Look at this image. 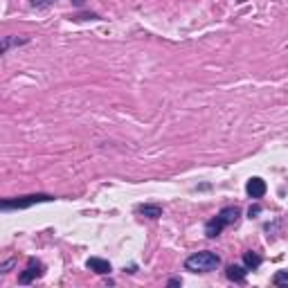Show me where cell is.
<instances>
[{"instance_id": "1", "label": "cell", "mask_w": 288, "mask_h": 288, "mask_svg": "<svg viewBox=\"0 0 288 288\" xmlns=\"http://www.w3.org/2000/svg\"><path fill=\"white\" fill-rule=\"evenodd\" d=\"M221 266V257L212 250H203V252H194L191 257H187L185 268L191 272H212Z\"/></svg>"}, {"instance_id": "2", "label": "cell", "mask_w": 288, "mask_h": 288, "mask_svg": "<svg viewBox=\"0 0 288 288\" xmlns=\"http://www.w3.org/2000/svg\"><path fill=\"white\" fill-rule=\"evenodd\" d=\"M54 201V196L50 194H29V196H20V198H7L3 201V212H9V209H27L32 205H39V203H50Z\"/></svg>"}, {"instance_id": "3", "label": "cell", "mask_w": 288, "mask_h": 288, "mask_svg": "<svg viewBox=\"0 0 288 288\" xmlns=\"http://www.w3.org/2000/svg\"><path fill=\"white\" fill-rule=\"evenodd\" d=\"M43 275V264H41L39 259H29L27 268L18 275V284H32L36 277Z\"/></svg>"}, {"instance_id": "4", "label": "cell", "mask_w": 288, "mask_h": 288, "mask_svg": "<svg viewBox=\"0 0 288 288\" xmlns=\"http://www.w3.org/2000/svg\"><path fill=\"white\" fill-rule=\"evenodd\" d=\"M266 182L261 180V178H250L248 180V185H245V191H248V196L250 198H261L266 194Z\"/></svg>"}, {"instance_id": "5", "label": "cell", "mask_w": 288, "mask_h": 288, "mask_svg": "<svg viewBox=\"0 0 288 288\" xmlns=\"http://www.w3.org/2000/svg\"><path fill=\"white\" fill-rule=\"evenodd\" d=\"M216 221L223 225V228H228V225L237 223L239 221V209L237 207H223L221 212L216 214Z\"/></svg>"}, {"instance_id": "6", "label": "cell", "mask_w": 288, "mask_h": 288, "mask_svg": "<svg viewBox=\"0 0 288 288\" xmlns=\"http://www.w3.org/2000/svg\"><path fill=\"white\" fill-rule=\"evenodd\" d=\"M86 266H88V270L97 272V275H108V272L113 270L111 264H108L106 259H99V257H90V259L86 261Z\"/></svg>"}, {"instance_id": "7", "label": "cell", "mask_w": 288, "mask_h": 288, "mask_svg": "<svg viewBox=\"0 0 288 288\" xmlns=\"http://www.w3.org/2000/svg\"><path fill=\"white\" fill-rule=\"evenodd\" d=\"M225 275H228L230 281L243 284V281H245V275H248V268H243V266H239V264H230L228 270H225Z\"/></svg>"}, {"instance_id": "8", "label": "cell", "mask_w": 288, "mask_h": 288, "mask_svg": "<svg viewBox=\"0 0 288 288\" xmlns=\"http://www.w3.org/2000/svg\"><path fill=\"white\" fill-rule=\"evenodd\" d=\"M243 264H245V268H248V270H257L261 266V257L250 250V252L243 254Z\"/></svg>"}, {"instance_id": "9", "label": "cell", "mask_w": 288, "mask_h": 288, "mask_svg": "<svg viewBox=\"0 0 288 288\" xmlns=\"http://www.w3.org/2000/svg\"><path fill=\"white\" fill-rule=\"evenodd\" d=\"M138 212L144 214V216H149V218H160L162 216V207L160 205H140Z\"/></svg>"}, {"instance_id": "10", "label": "cell", "mask_w": 288, "mask_h": 288, "mask_svg": "<svg viewBox=\"0 0 288 288\" xmlns=\"http://www.w3.org/2000/svg\"><path fill=\"white\" fill-rule=\"evenodd\" d=\"M272 284L279 288H288V270H279L272 275Z\"/></svg>"}, {"instance_id": "11", "label": "cell", "mask_w": 288, "mask_h": 288, "mask_svg": "<svg viewBox=\"0 0 288 288\" xmlns=\"http://www.w3.org/2000/svg\"><path fill=\"white\" fill-rule=\"evenodd\" d=\"M23 43H27V39H9V36H5L3 39V52L7 54L12 45H23Z\"/></svg>"}, {"instance_id": "12", "label": "cell", "mask_w": 288, "mask_h": 288, "mask_svg": "<svg viewBox=\"0 0 288 288\" xmlns=\"http://www.w3.org/2000/svg\"><path fill=\"white\" fill-rule=\"evenodd\" d=\"M52 3H56V0H32V7H36V9H43V7H50Z\"/></svg>"}, {"instance_id": "13", "label": "cell", "mask_w": 288, "mask_h": 288, "mask_svg": "<svg viewBox=\"0 0 288 288\" xmlns=\"http://www.w3.org/2000/svg\"><path fill=\"white\" fill-rule=\"evenodd\" d=\"M259 214H261V207H259V205H252V207L248 209V216H250V218H257Z\"/></svg>"}, {"instance_id": "14", "label": "cell", "mask_w": 288, "mask_h": 288, "mask_svg": "<svg viewBox=\"0 0 288 288\" xmlns=\"http://www.w3.org/2000/svg\"><path fill=\"white\" fill-rule=\"evenodd\" d=\"M12 266H14V259H7L5 264H0V272H3V275H5V272H9Z\"/></svg>"}]
</instances>
